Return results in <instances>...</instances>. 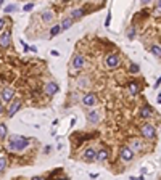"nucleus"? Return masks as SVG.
<instances>
[{"label": "nucleus", "instance_id": "f257e3e1", "mask_svg": "<svg viewBox=\"0 0 161 180\" xmlns=\"http://www.w3.org/2000/svg\"><path fill=\"white\" fill-rule=\"evenodd\" d=\"M29 145V140L23 135H11L8 140V150L11 151H23Z\"/></svg>", "mask_w": 161, "mask_h": 180}, {"label": "nucleus", "instance_id": "f03ea898", "mask_svg": "<svg viewBox=\"0 0 161 180\" xmlns=\"http://www.w3.org/2000/svg\"><path fill=\"white\" fill-rule=\"evenodd\" d=\"M140 130H142V137H145L147 140H153L155 138V127L152 124H143Z\"/></svg>", "mask_w": 161, "mask_h": 180}, {"label": "nucleus", "instance_id": "7ed1b4c3", "mask_svg": "<svg viewBox=\"0 0 161 180\" xmlns=\"http://www.w3.org/2000/svg\"><path fill=\"white\" fill-rule=\"evenodd\" d=\"M134 154H135V151L132 150L131 147H124V148L121 150V153H119L121 159H122V161H126V162L132 161V159H134Z\"/></svg>", "mask_w": 161, "mask_h": 180}, {"label": "nucleus", "instance_id": "20e7f679", "mask_svg": "<svg viewBox=\"0 0 161 180\" xmlns=\"http://www.w3.org/2000/svg\"><path fill=\"white\" fill-rule=\"evenodd\" d=\"M105 64H107V68H109V69H114V68L119 66V56L118 55H108L107 60H105Z\"/></svg>", "mask_w": 161, "mask_h": 180}, {"label": "nucleus", "instance_id": "39448f33", "mask_svg": "<svg viewBox=\"0 0 161 180\" xmlns=\"http://www.w3.org/2000/svg\"><path fill=\"white\" fill-rule=\"evenodd\" d=\"M10 40H11V34H10V31H5V32L0 34V47H2V48H8Z\"/></svg>", "mask_w": 161, "mask_h": 180}, {"label": "nucleus", "instance_id": "423d86ee", "mask_svg": "<svg viewBox=\"0 0 161 180\" xmlns=\"http://www.w3.org/2000/svg\"><path fill=\"white\" fill-rule=\"evenodd\" d=\"M82 105L84 106H94V105H97V97H95V93H87L82 97Z\"/></svg>", "mask_w": 161, "mask_h": 180}, {"label": "nucleus", "instance_id": "0eeeda50", "mask_svg": "<svg viewBox=\"0 0 161 180\" xmlns=\"http://www.w3.org/2000/svg\"><path fill=\"white\" fill-rule=\"evenodd\" d=\"M19 108H21V101H19V100H15L11 105H10L8 111H6V116H8V117H13L16 113H18Z\"/></svg>", "mask_w": 161, "mask_h": 180}, {"label": "nucleus", "instance_id": "6e6552de", "mask_svg": "<svg viewBox=\"0 0 161 180\" xmlns=\"http://www.w3.org/2000/svg\"><path fill=\"white\" fill-rule=\"evenodd\" d=\"M45 93L47 95H50V97H53V95H57L58 93V90H60V87H58V84L57 82H49V84H45Z\"/></svg>", "mask_w": 161, "mask_h": 180}, {"label": "nucleus", "instance_id": "1a4fd4ad", "mask_svg": "<svg viewBox=\"0 0 161 180\" xmlns=\"http://www.w3.org/2000/svg\"><path fill=\"white\" fill-rule=\"evenodd\" d=\"M84 159H85L87 162L95 161V159H97V151H95L94 148H87V150L84 151Z\"/></svg>", "mask_w": 161, "mask_h": 180}, {"label": "nucleus", "instance_id": "9d476101", "mask_svg": "<svg viewBox=\"0 0 161 180\" xmlns=\"http://www.w3.org/2000/svg\"><path fill=\"white\" fill-rule=\"evenodd\" d=\"M84 56L82 55H76L73 58V68H76V69H82V68H84Z\"/></svg>", "mask_w": 161, "mask_h": 180}, {"label": "nucleus", "instance_id": "9b49d317", "mask_svg": "<svg viewBox=\"0 0 161 180\" xmlns=\"http://www.w3.org/2000/svg\"><path fill=\"white\" fill-rule=\"evenodd\" d=\"M13 95H15V90H13V89H10V87L3 89V92H2L3 101H11V100H13Z\"/></svg>", "mask_w": 161, "mask_h": 180}, {"label": "nucleus", "instance_id": "f8f14e48", "mask_svg": "<svg viewBox=\"0 0 161 180\" xmlns=\"http://www.w3.org/2000/svg\"><path fill=\"white\" fill-rule=\"evenodd\" d=\"M84 15H85V10L84 8H76V10H73V11H71V18H73V19H79Z\"/></svg>", "mask_w": 161, "mask_h": 180}, {"label": "nucleus", "instance_id": "ddd939ff", "mask_svg": "<svg viewBox=\"0 0 161 180\" xmlns=\"http://www.w3.org/2000/svg\"><path fill=\"white\" fill-rule=\"evenodd\" d=\"M129 147H131L132 150H134V151L137 153V151H142L143 145H142V142H140V140H137V138H134V140L131 142V145H129Z\"/></svg>", "mask_w": 161, "mask_h": 180}, {"label": "nucleus", "instance_id": "4468645a", "mask_svg": "<svg viewBox=\"0 0 161 180\" xmlns=\"http://www.w3.org/2000/svg\"><path fill=\"white\" fill-rule=\"evenodd\" d=\"M107 159H108V150L107 148H103V150H100L97 153V161L103 162V161H107Z\"/></svg>", "mask_w": 161, "mask_h": 180}, {"label": "nucleus", "instance_id": "2eb2a0df", "mask_svg": "<svg viewBox=\"0 0 161 180\" xmlns=\"http://www.w3.org/2000/svg\"><path fill=\"white\" fill-rule=\"evenodd\" d=\"M152 114H153V111H152V108H150L148 105L142 106V110H140V116H142V117H150Z\"/></svg>", "mask_w": 161, "mask_h": 180}, {"label": "nucleus", "instance_id": "dca6fc26", "mask_svg": "<svg viewBox=\"0 0 161 180\" xmlns=\"http://www.w3.org/2000/svg\"><path fill=\"white\" fill-rule=\"evenodd\" d=\"M53 19V13L50 11V10H45V11L42 13V21L44 23H52Z\"/></svg>", "mask_w": 161, "mask_h": 180}, {"label": "nucleus", "instance_id": "f3484780", "mask_svg": "<svg viewBox=\"0 0 161 180\" xmlns=\"http://www.w3.org/2000/svg\"><path fill=\"white\" fill-rule=\"evenodd\" d=\"M140 92V85L137 82H131L129 84V93L131 95H137Z\"/></svg>", "mask_w": 161, "mask_h": 180}, {"label": "nucleus", "instance_id": "a211bd4d", "mask_svg": "<svg viewBox=\"0 0 161 180\" xmlns=\"http://www.w3.org/2000/svg\"><path fill=\"white\" fill-rule=\"evenodd\" d=\"M71 26H73V18H66L61 21V31H68Z\"/></svg>", "mask_w": 161, "mask_h": 180}, {"label": "nucleus", "instance_id": "6ab92c4d", "mask_svg": "<svg viewBox=\"0 0 161 180\" xmlns=\"http://www.w3.org/2000/svg\"><path fill=\"white\" fill-rule=\"evenodd\" d=\"M61 32V26L60 24H55L52 29H50V37H55V36H58V34Z\"/></svg>", "mask_w": 161, "mask_h": 180}, {"label": "nucleus", "instance_id": "aec40b11", "mask_svg": "<svg viewBox=\"0 0 161 180\" xmlns=\"http://www.w3.org/2000/svg\"><path fill=\"white\" fill-rule=\"evenodd\" d=\"M152 55L156 56V58H161V47L153 45V47H152Z\"/></svg>", "mask_w": 161, "mask_h": 180}, {"label": "nucleus", "instance_id": "412c9836", "mask_svg": "<svg viewBox=\"0 0 161 180\" xmlns=\"http://www.w3.org/2000/svg\"><path fill=\"white\" fill-rule=\"evenodd\" d=\"M89 121H90L92 124H97L98 122V113L97 111H92V113L89 114Z\"/></svg>", "mask_w": 161, "mask_h": 180}, {"label": "nucleus", "instance_id": "4be33fe9", "mask_svg": "<svg viewBox=\"0 0 161 180\" xmlns=\"http://www.w3.org/2000/svg\"><path fill=\"white\" fill-rule=\"evenodd\" d=\"M87 85H89V79H87V77H82V79L77 80V87H79V89H85Z\"/></svg>", "mask_w": 161, "mask_h": 180}, {"label": "nucleus", "instance_id": "5701e85b", "mask_svg": "<svg viewBox=\"0 0 161 180\" xmlns=\"http://www.w3.org/2000/svg\"><path fill=\"white\" fill-rule=\"evenodd\" d=\"M5 137H6V125L0 122V140H3Z\"/></svg>", "mask_w": 161, "mask_h": 180}, {"label": "nucleus", "instance_id": "b1692460", "mask_svg": "<svg viewBox=\"0 0 161 180\" xmlns=\"http://www.w3.org/2000/svg\"><path fill=\"white\" fill-rule=\"evenodd\" d=\"M129 71H131L132 74H137L140 71V66H139V64H135V63H132L131 66H129Z\"/></svg>", "mask_w": 161, "mask_h": 180}, {"label": "nucleus", "instance_id": "393cba45", "mask_svg": "<svg viewBox=\"0 0 161 180\" xmlns=\"http://www.w3.org/2000/svg\"><path fill=\"white\" fill-rule=\"evenodd\" d=\"M127 37H129V39H134V37H135V28H134V26H131V28L127 29Z\"/></svg>", "mask_w": 161, "mask_h": 180}, {"label": "nucleus", "instance_id": "a878e982", "mask_svg": "<svg viewBox=\"0 0 161 180\" xmlns=\"http://www.w3.org/2000/svg\"><path fill=\"white\" fill-rule=\"evenodd\" d=\"M16 10V5L15 3H11V5H6L5 6V13H13Z\"/></svg>", "mask_w": 161, "mask_h": 180}, {"label": "nucleus", "instance_id": "bb28decb", "mask_svg": "<svg viewBox=\"0 0 161 180\" xmlns=\"http://www.w3.org/2000/svg\"><path fill=\"white\" fill-rule=\"evenodd\" d=\"M6 167V159L5 158H0V172H3Z\"/></svg>", "mask_w": 161, "mask_h": 180}, {"label": "nucleus", "instance_id": "cd10ccee", "mask_svg": "<svg viewBox=\"0 0 161 180\" xmlns=\"http://www.w3.org/2000/svg\"><path fill=\"white\" fill-rule=\"evenodd\" d=\"M32 8H34V3H27V5H24V8H23V10H24V11H31Z\"/></svg>", "mask_w": 161, "mask_h": 180}, {"label": "nucleus", "instance_id": "c85d7f7f", "mask_svg": "<svg viewBox=\"0 0 161 180\" xmlns=\"http://www.w3.org/2000/svg\"><path fill=\"white\" fill-rule=\"evenodd\" d=\"M155 13L156 15H161V0H158V6L155 8Z\"/></svg>", "mask_w": 161, "mask_h": 180}, {"label": "nucleus", "instance_id": "c756f323", "mask_svg": "<svg viewBox=\"0 0 161 180\" xmlns=\"http://www.w3.org/2000/svg\"><path fill=\"white\" fill-rule=\"evenodd\" d=\"M109 21H111V13H108V16H107V19H105V26H109Z\"/></svg>", "mask_w": 161, "mask_h": 180}, {"label": "nucleus", "instance_id": "7c9ffc66", "mask_svg": "<svg viewBox=\"0 0 161 180\" xmlns=\"http://www.w3.org/2000/svg\"><path fill=\"white\" fill-rule=\"evenodd\" d=\"M160 85H161V76L158 77V80H156V84H155V89H158Z\"/></svg>", "mask_w": 161, "mask_h": 180}, {"label": "nucleus", "instance_id": "2f4dec72", "mask_svg": "<svg viewBox=\"0 0 161 180\" xmlns=\"http://www.w3.org/2000/svg\"><path fill=\"white\" fill-rule=\"evenodd\" d=\"M3 26H5V19H3V18H0V29H2Z\"/></svg>", "mask_w": 161, "mask_h": 180}, {"label": "nucleus", "instance_id": "473e14b6", "mask_svg": "<svg viewBox=\"0 0 161 180\" xmlns=\"http://www.w3.org/2000/svg\"><path fill=\"white\" fill-rule=\"evenodd\" d=\"M156 101H158V103H161V93L158 95V98H156Z\"/></svg>", "mask_w": 161, "mask_h": 180}, {"label": "nucleus", "instance_id": "72a5a7b5", "mask_svg": "<svg viewBox=\"0 0 161 180\" xmlns=\"http://www.w3.org/2000/svg\"><path fill=\"white\" fill-rule=\"evenodd\" d=\"M150 2H152V0H142V3H143V5H145V3H150Z\"/></svg>", "mask_w": 161, "mask_h": 180}, {"label": "nucleus", "instance_id": "f704fd0d", "mask_svg": "<svg viewBox=\"0 0 161 180\" xmlns=\"http://www.w3.org/2000/svg\"><path fill=\"white\" fill-rule=\"evenodd\" d=\"M2 113H3V106L0 105V114H2Z\"/></svg>", "mask_w": 161, "mask_h": 180}, {"label": "nucleus", "instance_id": "c9c22d12", "mask_svg": "<svg viewBox=\"0 0 161 180\" xmlns=\"http://www.w3.org/2000/svg\"><path fill=\"white\" fill-rule=\"evenodd\" d=\"M3 2H5V0H0V6H2V5H3Z\"/></svg>", "mask_w": 161, "mask_h": 180}]
</instances>
